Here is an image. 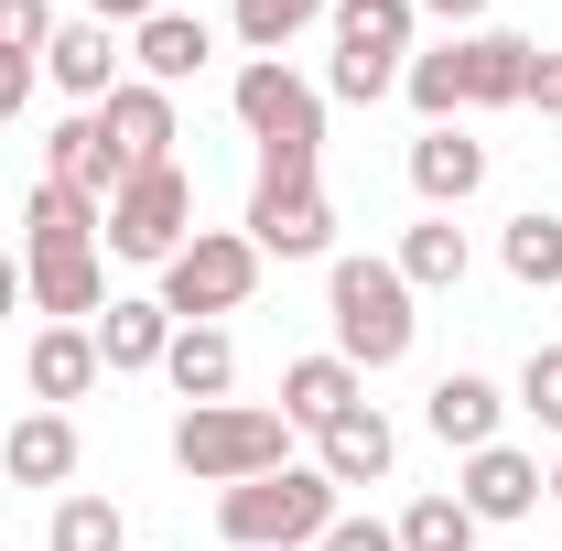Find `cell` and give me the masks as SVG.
I'll use <instances>...</instances> for the list:
<instances>
[{
	"label": "cell",
	"instance_id": "cell-1",
	"mask_svg": "<svg viewBox=\"0 0 562 551\" xmlns=\"http://www.w3.org/2000/svg\"><path fill=\"white\" fill-rule=\"evenodd\" d=\"M227 109H238V131L260 140V173L271 184H314V162H325V98L281 55H249L238 87H227Z\"/></svg>",
	"mask_w": 562,
	"mask_h": 551
},
{
	"label": "cell",
	"instance_id": "cell-2",
	"mask_svg": "<svg viewBox=\"0 0 562 551\" xmlns=\"http://www.w3.org/2000/svg\"><path fill=\"white\" fill-rule=\"evenodd\" d=\"M216 530H227V551H303L336 530V486H325V465H271L249 486H216Z\"/></svg>",
	"mask_w": 562,
	"mask_h": 551
},
{
	"label": "cell",
	"instance_id": "cell-3",
	"mask_svg": "<svg viewBox=\"0 0 562 551\" xmlns=\"http://www.w3.org/2000/svg\"><path fill=\"white\" fill-rule=\"evenodd\" d=\"M325 314H336V357H347L357 379H368V368H401L412 336H422L412 281L390 271V260H336V271H325Z\"/></svg>",
	"mask_w": 562,
	"mask_h": 551
},
{
	"label": "cell",
	"instance_id": "cell-4",
	"mask_svg": "<svg viewBox=\"0 0 562 551\" xmlns=\"http://www.w3.org/2000/svg\"><path fill=\"white\" fill-rule=\"evenodd\" d=\"M173 465L195 486H249L271 465H292V421L271 401H206V412L173 421Z\"/></svg>",
	"mask_w": 562,
	"mask_h": 551
},
{
	"label": "cell",
	"instance_id": "cell-5",
	"mask_svg": "<svg viewBox=\"0 0 562 551\" xmlns=\"http://www.w3.org/2000/svg\"><path fill=\"white\" fill-rule=\"evenodd\" d=\"M412 22H422L412 0H336V11H325V33H336V76H325V87H336L347 109H379V98L401 87Z\"/></svg>",
	"mask_w": 562,
	"mask_h": 551
},
{
	"label": "cell",
	"instance_id": "cell-6",
	"mask_svg": "<svg viewBox=\"0 0 562 551\" xmlns=\"http://www.w3.org/2000/svg\"><path fill=\"white\" fill-rule=\"evenodd\" d=\"M249 292H260V249H249L238 227H195V238L162 260V292H151V303H162L173 325H216V314H238Z\"/></svg>",
	"mask_w": 562,
	"mask_h": 551
},
{
	"label": "cell",
	"instance_id": "cell-7",
	"mask_svg": "<svg viewBox=\"0 0 562 551\" xmlns=\"http://www.w3.org/2000/svg\"><path fill=\"white\" fill-rule=\"evenodd\" d=\"M195 238V184H184V162H151V173H131L120 195H109V227H98V249H120V260H173Z\"/></svg>",
	"mask_w": 562,
	"mask_h": 551
},
{
	"label": "cell",
	"instance_id": "cell-8",
	"mask_svg": "<svg viewBox=\"0 0 562 551\" xmlns=\"http://www.w3.org/2000/svg\"><path fill=\"white\" fill-rule=\"evenodd\" d=\"M238 238H249L260 260H325V249H336V206H325V184H271V173H260Z\"/></svg>",
	"mask_w": 562,
	"mask_h": 551
},
{
	"label": "cell",
	"instance_id": "cell-9",
	"mask_svg": "<svg viewBox=\"0 0 562 551\" xmlns=\"http://www.w3.org/2000/svg\"><path fill=\"white\" fill-rule=\"evenodd\" d=\"M98 227H109V206L44 173V184L22 195V260H76V249H98Z\"/></svg>",
	"mask_w": 562,
	"mask_h": 551
},
{
	"label": "cell",
	"instance_id": "cell-10",
	"mask_svg": "<svg viewBox=\"0 0 562 551\" xmlns=\"http://www.w3.org/2000/svg\"><path fill=\"white\" fill-rule=\"evenodd\" d=\"M314 465H325V486H379L390 465H401L390 412H379V401H357L347 421H325V432H314Z\"/></svg>",
	"mask_w": 562,
	"mask_h": 551
},
{
	"label": "cell",
	"instance_id": "cell-11",
	"mask_svg": "<svg viewBox=\"0 0 562 551\" xmlns=\"http://www.w3.org/2000/svg\"><path fill=\"white\" fill-rule=\"evenodd\" d=\"M476 184H487V140H465V120H443V131L412 140V195H422L432 216H454Z\"/></svg>",
	"mask_w": 562,
	"mask_h": 551
},
{
	"label": "cell",
	"instance_id": "cell-12",
	"mask_svg": "<svg viewBox=\"0 0 562 551\" xmlns=\"http://www.w3.org/2000/svg\"><path fill=\"white\" fill-rule=\"evenodd\" d=\"M454 497L476 508V530H497V519H530V508H541V465H530L519 443H487V454H465Z\"/></svg>",
	"mask_w": 562,
	"mask_h": 551
},
{
	"label": "cell",
	"instance_id": "cell-13",
	"mask_svg": "<svg viewBox=\"0 0 562 551\" xmlns=\"http://www.w3.org/2000/svg\"><path fill=\"white\" fill-rule=\"evenodd\" d=\"M44 173H55V184H76V195H98V206L131 184V162H120V140H109V120H98V109H76L66 131L44 140Z\"/></svg>",
	"mask_w": 562,
	"mask_h": 551
},
{
	"label": "cell",
	"instance_id": "cell-14",
	"mask_svg": "<svg viewBox=\"0 0 562 551\" xmlns=\"http://www.w3.org/2000/svg\"><path fill=\"white\" fill-rule=\"evenodd\" d=\"M206 55H216V33L195 22V11H173V0H162V11H151V22L131 33V66H140V87H162V98H173L184 76H206Z\"/></svg>",
	"mask_w": 562,
	"mask_h": 551
},
{
	"label": "cell",
	"instance_id": "cell-15",
	"mask_svg": "<svg viewBox=\"0 0 562 551\" xmlns=\"http://www.w3.org/2000/svg\"><path fill=\"white\" fill-rule=\"evenodd\" d=\"M357 401H368V379H357L347 357H292V368H281V401H271V412L292 421V432H325V421H347Z\"/></svg>",
	"mask_w": 562,
	"mask_h": 551
},
{
	"label": "cell",
	"instance_id": "cell-16",
	"mask_svg": "<svg viewBox=\"0 0 562 551\" xmlns=\"http://www.w3.org/2000/svg\"><path fill=\"white\" fill-rule=\"evenodd\" d=\"M22 379H33V412H66V401H87L109 368H98V336H87V325H44L33 357H22Z\"/></svg>",
	"mask_w": 562,
	"mask_h": 551
},
{
	"label": "cell",
	"instance_id": "cell-17",
	"mask_svg": "<svg viewBox=\"0 0 562 551\" xmlns=\"http://www.w3.org/2000/svg\"><path fill=\"white\" fill-rule=\"evenodd\" d=\"M422 421H432L454 454H487V443H497V421H508V390H497V379H476V368H454V379H432Z\"/></svg>",
	"mask_w": 562,
	"mask_h": 551
},
{
	"label": "cell",
	"instance_id": "cell-18",
	"mask_svg": "<svg viewBox=\"0 0 562 551\" xmlns=\"http://www.w3.org/2000/svg\"><path fill=\"white\" fill-rule=\"evenodd\" d=\"M22 292H33V314H55V325H98V314H109V260H98V249H76V260H22Z\"/></svg>",
	"mask_w": 562,
	"mask_h": 551
},
{
	"label": "cell",
	"instance_id": "cell-19",
	"mask_svg": "<svg viewBox=\"0 0 562 551\" xmlns=\"http://www.w3.org/2000/svg\"><path fill=\"white\" fill-rule=\"evenodd\" d=\"M98 120H109V140H120V162H131V173H151V162H173V98H162V87H109V109H98Z\"/></svg>",
	"mask_w": 562,
	"mask_h": 551
},
{
	"label": "cell",
	"instance_id": "cell-20",
	"mask_svg": "<svg viewBox=\"0 0 562 551\" xmlns=\"http://www.w3.org/2000/svg\"><path fill=\"white\" fill-rule=\"evenodd\" d=\"M162 379L184 390V412L227 401V390H238V346H227V325H173V346H162Z\"/></svg>",
	"mask_w": 562,
	"mask_h": 551
},
{
	"label": "cell",
	"instance_id": "cell-21",
	"mask_svg": "<svg viewBox=\"0 0 562 551\" xmlns=\"http://www.w3.org/2000/svg\"><path fill=\"white\" fill-rule=\"evenodd\" d=\"M44 76H55L66 98H87V109H109V87H120V44H109V22H55Z\"/></svg>",
	"mask_w": 562,
	"mask_h": 551
},
{
	"label": "cell",
	"instance_id": "cell-22",
	"mask_svg": "<svg viewBox=\"0 0 562 551\" xmlns=\"http://www.w3.org/2000/svg\"><path fill=\"white\" fill-rule=\"evenodd\" d=\"M87 336H98V368H109V379H140V368H162V346H173V314L131 292V303H109Z\"/></svg>",
	"mask_w": 562,
	"mask_h": 551
},
{
	"label": "cell",
	"instance_id": "cell-23",
	"mask_svg": "<svg viewBox=\"0 0 562 551\" xmlns=\"http://www.w3.org/2000/svg\"><path fill=\"white\" fill-rule=\"evenodd\" d=\"M0 465H11V486H66L76 476V412H22L0 432Z\"/></svg>",
	"mask_w": 562,
	"mask_h": 551
},
{
	"label": "cell",
	"instance_id": "cell-24",
	"mask_svg": "<svg viewBox=\"0 0 562 551\" xmlns=\"http://www.w3.org/2000/svg\"><path fill=\"white\" fill-rule=\"evenodd\" d=\"M465 44V109H519L530 98V33H454Z\"/></svg>",
	"mask_w": 562,
	"mask_h": 551
},
{
	"label": "cell",
	"instance_id": "cell-25",
	"mask_svg": "<svg viewBox=\"0 0 562 551\" xmlns=\"http://www.w3.org/2000/svg\"><path fill=\"white\" fill-rule=\"evenodd\" d=\"M390 271L412 281V292H465V227H454V216H422Z\"/></svg>",
	"mask_w": 562,
	"mask_h": 551
},
{
	"label": "cell",
	"instance_id": "cell-26",
	"mask_svg": "<svg viewBox=\"0 0 562 551\" xmlns=\"http://www.w3.org/2000/svg\"><path fill=\"white\" fill-rule=\"evenodd\" d=\"M401 98H412L432 131H443V120H465V44H432V55H412V66H401Z\"/></svg>",
	"mask_w": 562,
	"mask_h": 551
},
{
	"label": "cell",
	"instance_id": "cell-27",
	"mask_svg": "<svg viewBox=\"0 0 562 551\" xmlns=\"http://www.w3.org/2000/svg\"><path fill=\"white\" fill-rule=\"evenodd\" d=\"M508 281H530V292H562V216L552 206H530V216H508Z\"/></svg>",
	"mask_w": 562,
	"mask_h": 551
},
{
	"label": "cell",
	"instance_id": "cell-28",
	"mask_svg": "<svg viewBox=\"0 0 562 551\" xmlns=\"http://www.w3.org/2000/svg\"><path fill=\"white\" fill-rule=\"evenodd\" d=\"M390 530H401V551H476V508L443 486V497H412Z\"/></svg>",
	"mask_w": 562,
	"mask_h": 551
},
{
	"label": "cell",
	"instance_id": "cell-29",
	"mask_svg": "<svg viewBox=\"0 0 562 551\" xmlns=\"http://www.w3.org/2000/svg\"><path fill=\"white\" fill-rule=\"evenodd\" d=\"M55 551H131V519H120V497H55Z\"/></svg>",
	"mask_w": 562,
	"mask_h": 551
},
{
	"label": "cell",
	"instance_id": "cell-30",
	"mask_svg": "<svg viewBox=\"0 0 562 551\" xmlns=\"http://www.w3.org/2000/svg\"><path fill=\"white\" fill-rule=\"evenodd\" d=\"M325 11H336V0H238L227 22H238V44H249V55H281V44H292V33H314Z\"/></svg>",
	"mask_w": 562,
	"mask_h": 551
},
{
	"label": "cell",
	"instance_id": "cell-31",
	"mask_svg": "<svg viewBox=\"0 0 562 551\" xmlns=\"http://www.w3.org/2000/svg\"><path fill=\"white\" fill-rule=\"evenodd\" d=\"M519 412L541 421V432H562V346H530V368H519Z\"/></svg>",
	"mask_w": 562,
	"mask_h": 551
},
{
	"label": "cell",
	"instance_id": "cell-32",
	"mask_svg": "<svg viewBox=\"0 0 562 551\" xmlns=\"http://www.w3.org/2000/svg\"><path fill=\"white\" fill-rule=\"evenodd\" d=\"M55 44V0H0V55H44Z\"/></svg>",
	"mask_w": 562,
	"mask_h": 551
},
{
	"label": "cell",
	"instance_id": "cell-33",
	"mask_svg": "<svg viewBox=\"0 0 562 551\" xmlns=\"http://www.w3.org/2000/svg\"><path fill=\"white\" fill-rule=\"evenodd\" d=\"M33 87H44V55H0V131L33 109Z\"/></svg>",
	"mask_w": 562,
	"mask_h": 551
},
{
	"label": "cell",
	"instance_id": "cell-34",
	"mask_svg": "<svg viewBox=\"0 0 562 551\" xmlns=\"http://www.w3.org/2000/svg\"><path fill=\"white\" fill-rule=\"evenodd\" d=\"M519 109L562 120V55H552V44H530V98H519Z\"/></svg>",
	"mask_w": 562,
	"mask_h": 551
},
{
	"label": "cell",
	"instance_id": "cell-35",
	"mask_svg": "<svg viewBox=\"0 0 562 551\" xmlns=\"http://www.w3.org/2000/svg\"><path fill=\"white\" fill-rule=\"evenodd\" d=\"M314 551H401V530H390V519H336Z\"/></svg>",
	"mask_w": 562,
	"mask_h": 551
},
{
	"label": "cell",
	"instance_id": "cell-36",
	"mask_svg": "<svg viewBox=\"0 0 562 551\" xmlns=\"http://www.w3.org/2000/svg\"><path fill=\"white\" fill-rule=\"evenodd\" d=\"M87 11H98V22H131V33H140V22H151L162 0H87Z\"/></svg>",
	"mask_w": 562,
	"mask_h": 551
},
{
	"label": "cell",
	"instance_id": "cell-37",
	"mask_svg": "<svg viewBox=\"0 0 562 551\" xmlns=\"http://www.w3.org/2000/svg\"><path fill=\"white\" fill-rule=\"evenodd\" d=\"M412 11H432V22H487V0H412Z\"/></svg>",
	"mask_w": 562,
	"mask_h": 551
},
{
	"label": "cell",
	"instance_id": "cell-38",
	"mask_svg": "<svg viewBox=\"0 0 562 551\" xmlns=\"http://www.w3.org/2000/svg\"><path fill=\"white\" fill-rule=\"evenodd\" d=\"M22 314V260H0V325Z\"/></svg>",
	"mask_w": 562,
	"mask_h": 551
},
{
	"label": "cell",
	"instance_id": "cell-39",
	"mask_svg": "<svg viewBox=\"0 0 562 551\" xmlns=\"http://www.w3.org/2000/svg\"><path fill=\"white\" fill-rule=\"evenodd\" d=\"M541 497H552V508H562V465H552V476H541Z\"/></svg>",
	"mask_w": 562,
	"mask_h": 551
}]
</instances>
